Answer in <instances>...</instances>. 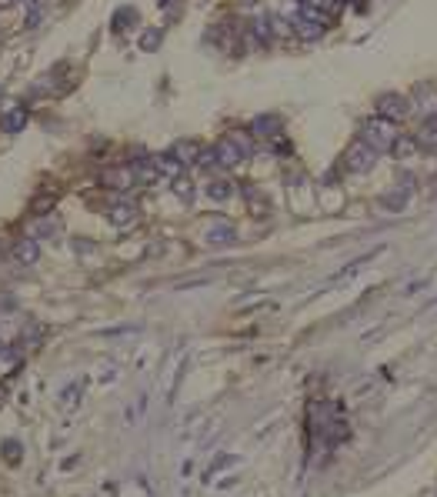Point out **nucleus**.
Returning <instances> with one entry per match:
<instances>
[{
	"instance_id": "f03ea898",
	"label": "nucleus",
	"mask_w": 437,
	"mask_h": 497,
	"mask_svg": "<svg viewBox=\"0 0 437 497\" xmlns=\"http://www.w3.org/2000/svg\"><path fill=\"white\" fill-rule=\"evenodd\" d=\"M377 117H384V121H391V124H401L410 114V101H407L404 94H397V91H384V94H377Z\"/></svg>"
},
{
	"instance_id": "1a4fd4ad",
	"label": "nucleus",
	"mask_w": 437,
	"mask_h": 497,
	"mask_svg": "<svg viewBox=\"0 0 437 497\" xmlns=\"http://www.w3.org/2000/svg\"><path fill=\"white\" fill-rule=\"evenodd\" d=\"M137 20H140V14H137V7H117V14L110 17V31H117V34H124V31H131V27H137Z\"/></svg>"
},
{
	"instance_id": "412c9836",
	"label": "nucleus",
	"mask_w": 437,
	"mask_h": 497,
	"mask_svg": "<svg viewBox=\"0 0 437 497\" xmlns=\"http://www.w3.org/2000/svg\"><path fill=\"white\" fill-rule=\"evenodd\" d=\"M174 197L181 200V204H194V184L187 181V177H174Z\"/></svg>"
},
{
	"instance_id": "393cba45",
	"label": "nucleus",
	"mask_w": 437,
	"mask_h": 497,
	"mask_svg": "<svg viewBox=\"0 0 437 497\" xmlns=\"http://www.w3.org/2000/svg\"><path fill=\"white\" fill-rule=\"evenodd\" d=\"M254 37L260 44H271V17H257L254 20Z\"/></svg>"
},
{
	"instance_id": "2eb2a0df",
	"label": "nucleus",
	"mask_w": 437,
	"mask_h": 497,
	"mask_svg": "<svg viewBox=\"0 0 437 497\" xmlns=\"http://www.w3.org/2000/svg\"><path fill=\"white\" fill-rule=\"evenodd\" d=\"M417 144L424 151H437V117H427L417 131Z\"/></svg>"
},
{
	"instance_id": "4be33fe9",
	"label": "nucleus",
	"mask_w": 437,
	"mask_h": 497,
	"mask_svg": "<svg viewBox=\"0 0 437 497\" xmlns=\"http://www.w3.org/2000/svg\"><path fill=\"white\" fill-rule=\"evenodd\" d=\"M40 337H44V327H40L37 320H31V324H27V331L20 334L24 347H37V344H40Z\"/></svg>"
},
{
	"instance_id": "c85d7f7f",
	"label": "nucleus",
	"mask_w": 437,
	"mask_h": 497,
	"mask_svg": "<svg viewBox=\"0 0 437 497\" xmlns=\"http://www.w3.org/2000/svg\"><path fill=\"white\" fill-rule=\"evenodd\" d=\"M0 311H3V314H10V311H17V301L10 297V294H0Z\"/></svg>"
},
{
	"instance_id": "4468645a",
	"label": "nucleus",
	"mask_w": 437,
	"mask_h": 497,
	"mask_svg": "<svg viewBox=\"0 0 437 497\" xmlns=\"http://www.w3.org/2000/svg\"><path fill=\"white\" fill-rule=\"evenodd\" d=\"M294 31L301 34L304 40H317V37H324V24H317V20H307V17H294Z\"/></svg>"
},
{
	"instance_id": "f8f14e48",
	"label": "nucleus",
	"mask_w": 437,
	"mask_h": 497,
	"mask_svg": "<svg viewBox=\"0 0 437 497\" xmlns=\"http://www.w3.org/2000/svg\"><path fill=\"white\" fill-rule=\"evenodd\" d=\"M234 241H237V230L230 224H214L211 230H207V244H211V247H230Z\"/></svg>"
},
{
	"instance_id": "9d476101",
	"label": "nucleus",
	"mask_w": 437,
	"mask_h": 497,
	"mask_svg": "<svg viewBox=\"0 0 437 497\" xmlns=\"http://www.w3.org/2000/svg\"><path fill=\"white\" fill-rule=\"evenodd\" d=\"M61 234V221L54 214H40L31 224V237H57Z\"/></svg>"
},
{
	"instance_id": "39448f33",
	"label": "nucleus",
	"mask_w": 437,
	"mask_h": 497,
	"mask_svg": "<svg viewBox=\"0 0 437 497\" xmlns=\"http://www.w3.org/2000/svg\"><path fill=\"white\" fill-rule=\"evenodd\" d=\"M31 121V114H27V107H10V110H3V117H0V131L3 134H20L24 127Z\"/></svg>"
},
{
	"instance_id": "5701e85b",
	"label": "nucleus",
	"mask_w": 437,
	"mask_h": 497,
	"mask_svg": "<svg viewBox=\"0 0 437 497\" xmlns=\"http://www.w3.org/2000/svg\"><path fill=\"white\" fill-rule=\"evenodd\" d=\"M54 204H57V194H40V197H34L31 200V211L47 214V211H54Z\"/></svg>"
},
{
	"instance_id": "f3484780",
	"label": "nucleus",
	"mask_w": 437,
	"mask_h": 497,
	"mask_svg": "<svg viewBox=\"0 0 437 497\" xmlns=\"http://www.w3.org/2000/svg\"><path fill=\"white\" fill-rule=\"evenodd\" d=\"M134 181V167L131 164H124V167H117V170H107L104 174V184H110V187H127V184Z\"/></svg>"
},
{
	"instance_id": "cd10ccee",
	"label": "nucleus",
	"mask_w": 437,
	"mask_h": 497,
	"mask_svg": "<svg viewBox=\"0 0 437 497\" xmlns=\"http://www.w3.org/2000/svg\"><path fill=\"white\" fill-rule=\"evenodd\" d=\"M80 394H84V384H71V387H67V391L61 394V401H64L67 407H71L74 401H80Z\"/></svg>"
},
{
	"instance_id": "9b49d317",
	"label": "nucleus",
	"mask_w": 437,
	"mask_h": 497,
	"mask_svg": "<svg viewBox=\"0 0 437 497\" xmlns=\"http://www.w3.org/2000/svg\"><path fill=\"white\" fill-rule=\"evenodd\" d=\"M37 257H40L37 237H24V241L14 244V260L17 264H37Z\"/></svg>"
},
{
	"instance_id": "0eeeda50",
	"label": "nucleus",
	"mask_w": 437,
	"mask_h": 497,
	"mask_svg": "<svg viewBox=\"0 0 437 497\" xmlns=\"http://www.w3.org/2000/svg\"><path fill=\"white\" fill-rule=\"evenodd\" d=\"M137 217H140V211H137L134 204H117V207L110 211V227H117V230H127V227L137 224Z\"/></svg>"
},
{
	"instance_id": "423d86ee",
	"label": "nucleus",
	"mask_w": 437,
	"mask_h": 497,
	"mask_svg": "<svg viewBox=\"0 0 437 497\" xmlns=\"http://www.w3.org/2000/svg\"><path fill=\"white\" fill-rule=\"evenodd\" d=\"M281 117H274V114H264V117H257L254 124H251V134L254 137H267V140H277L281 137Z\"/></svg>"
},
{
	"instance_id": "6ab92c4d",
	"label": "nucleus",
	"mask_w": 437,
	"mask_h": 497,
	"mask_svg": "<svg viewBox=\"0 0 437 497\" xmlns=\"http://www.w3.org/2000/svg\"><path fill=\"white\" fill-rule=\"evenodd\" d=\"M417 147H421V144H417V137H397V140H394V147H391V154L397 157V161H407V157H414Z\"/></svg>"
},
{
	"instance_id": "20e7f679",
	"label": "nucleus",
	"mask_w": 437,
	"mask_h": 497,
	"mask_svg": "<svg viewBox=\"0 0 437 497\" xmlns=\"http://www.w3.org/2000/svg\"><path fill=\"white\" fill-rule=\"evenodd\" d=\"M214 154H217V164L227 167V170H230V167H237L244 157H247V154H244V147L234 140V137H221V140L214 144Z\"/></svg>"
},
{
	"instance_id": "7ed1b4c3",
	"label": "nucleus",
	"mask_w": 437,
	"mask_h": 497,
	"mask_svg": "<svg viewBox=\"0 0 437 497\" xmlns=\"http://www.w3.org/2000/svg\"><path fill=\"white\" fill-rule=\"evenodd\" d=\"M377 157H380V154H377L374 147L367 144V140H361V137H357V140H354V144L344 151V167L350 170V174H367V170L377 164Z\"/></svg>"
},
{
	"instance_id": "6e6552de",
	"label": "nucleus",
	"mask_w": 437,
	"mask_h": 497,
	"mask_svg": "<svg viewBox=\"0 0 437 497\" xmlns=\"http://www.w3.org/2000/svg\"><path fill=\"white\" fill-rule=\"evenodd\" d=\"M414 104L421 107L427 117H437V91H434V87L417 84V87H414Z\"/></svg>"
},
{
	"instance_id": "dca6fc26",
	"label": "nucleus",
	"mask_w": 437,
	"mask_h": 497,
	"mask_svg": "<svg viewBox=\"0 0 437 497\" xmlns=\"http://www.w3.org/2000/svg\"><path fill=\"white\" fill-rule=\"evenodd\" d=\"M174 154H177V161H181V164H197V161H200V154H204V147H200L197 140H181V144L174 147Z\"/></svg>"
},
{
	"instance_id": "f257e3e1",
	"label": "nucleus",
	"mask_w": 437,
	"mask_h": 497,
	"mask_svg": "<svg viewBox=\"0 0 437 497\" xmlns=\"http://www.w3.org/2000/svg\"><path fill=\"white\" fill-rule=\"evenodd\" d=\"M397 131H394L391 121H384V117H371V121H364L361 127V140H367L377 154H387L394 147V140H397Z\"/></svg>"
},
{
	"instance_id": "a878e982",
	"label": "nucleus",
	"mask_w": 437,
	"mask_h": 497,
	"mask_svg": "<svg viewBox=\"0 0 437 497\" xmlns=\"http://www.w3.org/2000/svg\"><path fill=\"white\" fill-rule=\"evenodd\" d=\"M380 204H384V207H391V211H401V207L407 204V191H397V194H384V197H380Z\"/></svg>"
},
{
	"instance_id": "c756f323",
	"label": "nucleus",
	"mask_w": 437,
	"mask_h": 497,
	"mask_svg": "<svg viewBox=\"0 0 437 497\" xmlns=\"http://www.w3.org/2000/svg\"><path fill=\"white\" fill-rule=\"evenodd\" d=\"M3 354H7V344H3V341H0V357H3Z\"/></svg>"
},
{
	"instance_id": "a211bd4d",
	"label": "nucleus",
	"mask_w": 437,
	"mask_h": 497,
	"mask_svg": "<svg viewBox=\"0 0 437 497\" xmlns=\"http://www.w3.org/2000/svg\"><path fill=\"white\" fill-rule=\"evenodd\" d=\"M154 164H157V170H161V174H174V177H181V170H184V164L177 161V154H174V151H167V154H161V157H154Z\"/></svg>"
},
{
	"instance_id": "bb28decb",
	"label": "nucleus",
	"mask_w": 437,
	"mask_h": 497,
	"mask_svg": "<svg viewBox=\"0 0 437 497\" xmlns=\"http://www.w3.org/2000/svg\"><path fill=\"white\" fill-rule=\"evenodd\" d=\"M20 451H24V447H20L17 440H3V457H7L10 464H17V461H20Z\"/></svg>"
},
{
	"instance_id": "aec40b11",
	"label": "nucleus",
	"mask_w": 437,
	"mask_h": 497,
	"mask_svg": "<svg viewBox=\"0 0 437 497\" xmlns=\"http://www.w3.org/2000/svg\"><path fill=\"white\" fill-rule=\"evenodd\" d=\"M161 44H164V31H161V27H151V31L140 34V50H144V54H154Z\"/></svg>"
},
{
	"instance_id": "b1692460",
	"label": "nucleus",
	"mask_w": 437,
	"mask_h": 497,
	"mask_svg": "<svg viewBox=\"0 0 437 497\" xmlns=\"http://www.w3.org/2000/svg\"><path fill=\"white\" fill-rule=\"evenodd\" d=\"M230 191H234V187H230V181H211V184H207V197H214V200H227V197H230Z\"/></svg>"
},
{
	"instance_id": "ddd939ff",
	"label": "nucleus",
	"mask_w": 437,
	"mask_h": 497,
	"mask_svg": "<svg viewBox=\"0 0 437 497\" xmlns=\"http://www.w3.org/2000/svg\"><path fill=\"white\" fill-rule=\"evenodd\" d=\"M244 200H247V207H251L254 217H267V214H271V200L260 194L257 187H244Z\"/></svg>"
},
{
	"instance_id": "7c9ffc66",
	"label": "nucleus",
	"mask_w": 437,
	"mask_h": 497,
	"mask_svg": "<svg viewBox=\"0 0 437 497\" xmlns=\"http://www.w3.org/2000/svg\"><path fill=\"white\" fill-rule=\"evenodd\" d=\"M0 94H3V87H0Z\"/></svg>"
}]
</instances>
